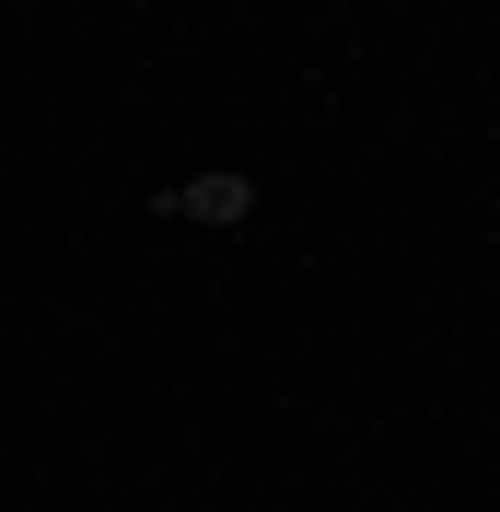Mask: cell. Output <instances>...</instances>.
<instances>
[{
    "label": "cell",
    "mask_w": 500,
    "mask_h": 512,
    "mask_svg": "<svg viewBox=\"0 0 500 512\" xmlns=\"http://www.w3.org/2000/svg\"><path fill=\"white\" fill-rule=\"evenodd\" d=\"M152 210H163V222L245 233V222H256V175H233V163H221V175H187V187H152Z\"/></svg>",
    "instance_id": "6da1fadb"
}]
</instances>
